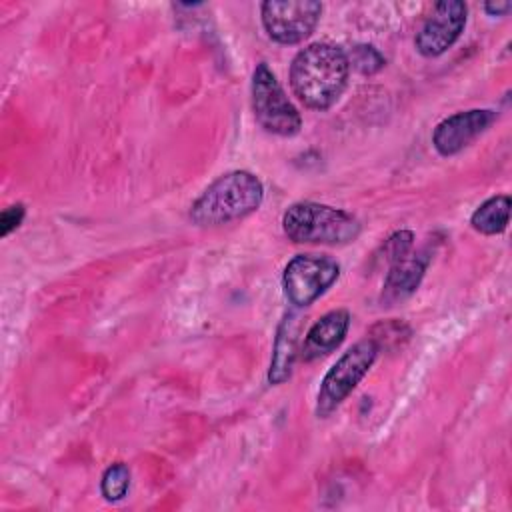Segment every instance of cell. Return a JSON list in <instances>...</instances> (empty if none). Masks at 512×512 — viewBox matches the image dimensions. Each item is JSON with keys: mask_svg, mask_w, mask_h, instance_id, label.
Listing matches in <instances>:
<instances>
[{"mask_svg": "<svg viewBox=\"0 0 512 512\" xmlns=\"http://www.w3.org/2000/svg\"><path fill=\"white\" fill-rule=\"evenodd\" d=\"M510 220V196L496 194L484 200L470 216V226L486 236H494L506 230Z\"/></svg>", "mask_w": 512, "mask_h": 512, "instance_id": "4fadbf2b", "label": "cell"}, {"mask_svg": "<svg viewBox=\"0 0 512 512\" xmlns=\"http://www.w3.org/2000/svg\"><path fill=\"white\" fill-rule=\"evenodd\" d=\"M282 228L288 240L296 244L328 246L354 242L362 230L358 218L350 212L308 200L288 206L282 216Z\"/></svg>", "mask_w": 512, "mask_h": 512, "instance_id": "3957f363", "label": "cell"}, {"mask_svg": "<svg viewBox=\"0 0 512 512\" xmlns=\"http://www.w3.org/2000/svg\"><path fill=\"white\" fill-rule=\"evenodd\" d=\"M350 326L348 310H330L320 320H316L306 332L300 356L304 362H312L334 352L346 338Z\"/></svg>", "mask_w": 512, "mask_h": 512, "instance_id": "8fae6325", "label": "cell"}, {"mask_svg": "<svg viewBox=\"0 0 512 512\" xmlns=\"http://www.w3.org/2000/svg\"><path fill=\"white\" fill-rule=\"evenodd\" d=\"M300 324H302V318L296 310H288L284 314L282 322L278 324L274 348H272V360H270V368H268V382L272 386H278L292 376L294 362L300 354V350H298Z\"/></svg>", "mask_w": 512, "mask_h": 512, "instance_id": "7c38bea8", "label": "cell"}, {"mask_svg": "<svg viewBox=\"0 0 512 512\" xmlns=\"http://www.w3.org/2000/svg\"><path fill=\"white\" fill-rule=\"evenodd\" d=\"M252 108L256 122L270 134L294 136L302 128L300 112L266 62H260L252 74Z\"/></svg>", "mask_w": 512, "mask_h": 512, "instance_id": "5b68a950", "label": "cell"}, {"mask_svg": "<svg viewBox=\"0 0 512 512\" xmlns=\"http://www.w3.org/2000/svg\"><path fill=\"white\" fill-rule=\"evenodd\" d=\"M428 262H430V256L424 250L416 254L410 252L408 256L392 262L384 278L380 302L384 306H392L412 296L426 274Z\"/></svg>", "mask_w": 512, "mask_h": 512, "instance_id": "30bf717a", "label": "cell"}, {"mask_svg": "<svg viewBox=\"0 0 512 512\" xmlns=\"http://www.w3.org/2000/svg\"><path fill=\"white\" fill-rule=\"evenodd\" d=\"M496 114L488 108H472L456 112L436 124L432 144L440 156H454L484 134L494 122Z\"/></svg>", "mask_w": 512, "mask_h": 512, "instance_id": "9c48e42d", "label": "cell"}, {"mask_svg": "<svg viewBox=\"0 0 512 512\" xmlns=\"http://www.w3.org/2000/svg\"><path fill=\"white\" fill-rule=\"evenodd\" d=\"M510 8H512V4H510L508 0H504V2H486V4H484V10H486L490 16H502V14H506Z\"/></svg>", "mask_w": 512, "mask_h": 512, "instance_id": "d6986e66", "label": "cell"}, {"mask_svg": "<svg viewBox=\"0 0 512 512\" xmlns=\"http://www.w3.org/2000/svg\"><path fill=\"white\" fill-rule=\"evenodd\" d=\"M348 62L362 74H374L386 64L384 56L374 46H368V44L354 46L348 56Z\"/></svg>", "mask_w": 512, "mask_h": 512, "instance_id": "2e32d148", "label": "cell"}, {"mask_svg": "<svg viewBox=\"0 0 512 512\" xmlns=\"http://www.w3.org/2000/svg\"><path fill=\"white\" fill-rule=\"evenodd\" d=\"M322 4L314 0H270L260 4V18L266 34L278 44L306 40L320 22Z\"/></svg>", "mask_w": 512, "mask_h": 512, "instance_id": "52a82bcc", "label": "cell"}, {"mask_svg": "<svg viewBox=\"0 0 512 512\" xmlns=\"http://www.w3.org/2000/svg\"><path fill=\"white\" fill-rule=\"evenodd\" d=\"M378 346L372 338H364L356 342L352 348H348L334 366L326 372L322 378L318 396H316V416L328 418L358 386V382L366 376V372L372 368Z\"/></svg>", "mask_w": 512, "mask_h": 512, "instance_id": "277c9868", "label": "cell"}, {"mask_svg": "<svg viewBox=\"0 0 512 512\" xmlns=\"http://www.w3.org/2000/svg\"><path fill=\"white\" fill-rule=\"evenodd\" d=\"M410 334L412 332H410V328L404 322H400V320H386V322L376 324L368 338H372L376 342L378 350H380L382 346L384 348L402 346V342H406L410 338Z\"/></svg>", "mask_w": 512, "mask_h": 512, "instance_id": "9a60e30c", "label": "cell"}, {"mask_svg": "<svg viewBox=\"0 0 512 512\" xmlns=\"http://www.w3.org/2000/svg\"><path fill=\"white\" fill-rule=\"evenodd\" d=\"M466 14L468 8L460 0L438 2L416 32V50L426 58L444 54L460 38L466 26Z\"/></svg>", "mask_w": 512, "mask_h": 512, "instance_id": "ba28073f", "label": "cell"}, {"mask_svg": "<svg viewBox=\"0 0 512 512\" xmlns=\"http://www.w3.org/2000/svg\"><path fill=\"white\" fill-rule=\"evenodd\" d=\"M24 214H26V208L20 202L4 208L2 214H0V236L6 238L12 230H16L22 224Z\"/></svg>", "mask_w": 512, "mask_h": 512, "instance_id": "ac0fdd59", "label": "cell"}, {"mask_svg": "<svg viewBox=\"0 0 512 512\" xmlns=\"http://www.w3.org/2000/svg\"><path fill=\"white\" fill-rule=\"evenodd\" d=\"M340 276V264L322 254L294 256L282 274V288L290 304L296 308L310 306L318 300Z\"/></svg>", "mask_w": 512, "mask_h": 512, "instance_id": "8992f818", "label": "cell"}, {"mask_svg": "<svg viewBox=\"0 0 512 512\" xmlns=\"http://www.w3.org/2000/svg\"><path fill=\"white\" fill-rule=\"evenodd\" d=\"M414 248V234L410 230H398L394 232L382 246V252H384V258L388 264L408 256Z\"/></svg>", "mask_w": 512, "mask_h": 512, "instance_id": "e0dca14e", "label": "cell"}, {"mask_svg": "<svg viewBox=\"0 0 512 512\" xmlns=\"http://www.w3.org/2000/svg\"><path fill=\"white\" fill-rule=\"evenodd\" d=\"M350 76L348 54L330 42L302 48L290 64V88L312 110H328L346 90Z\"/></svg>", "mask_w": 512, "mask_h": 512, "instance_id": "6da1fadb", "label": "cell"}, {"mask_svg": "<svg viewBox=\"0 0 512 512\" xmlns=\"http://www.w3.org/2000/svg\"><path fill=\"white\" fill-rule=\"evenodd\" d=\"M130 488V468L124 462H114L110 464L100 480V490L102 496L108 502H118L128 494Z\"/></svg>", "mask_w": 512, "mask_h": 512, "instance_id": "5bb4252c", "label": "cell"}, {"mask_svg": "<svg viewBox=\"0 0 512 512\" xmlns=\"http://www.w3.org/2000/svg\"><path fill=\"white\" fill-rule=\"evenodd\" d=\"M264 200L260 178L248 170H232L212 180L190 206L196 226H222L256 212Z\"/></svg>", "mask_w": 512, "mask_h": 512, "instance_id": "7a4b0ae2", "label": "cell"}]
</instances>
